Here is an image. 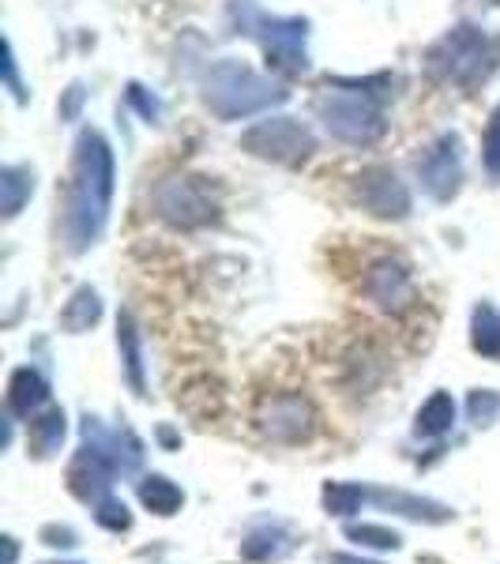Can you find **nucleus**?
Returning <instances> with one entry per match:
<instances>
[{
	"instance_id": "f257e3e1",
	"label": "nucleus",
	"mask_w": 500,
	"mask_h": 564,
	"mask_svg": "<svg viewBox=\"0 0 500 564\" xmlns=\"http://www.w3.org/2000/svg\"><path fill=\"white\" fill-rule=\"evenodd\" d=\"M313 425H316V414H313V406H308L302 395L271 399V403L263 406V414H260L263 436H271V441H279V444L308 441V436H313Z\"/></svg>"
},
{
	"instance_id": "f03ea898",
	"label": "nucleus",
	"mask_w": 500,
	"mask_h": 564,
	"mask_svg": "<svg viewBox=\"0 0 500 564\" xmlns=\"http://www.w3.org/2000/svg\"><path fill=\"white\" fill-rule=\"evenodd\" d=\"M372 500L392 512L406 516V520H417V523H448L452 508L441 505V500H430V497H417V494H403V489H372Z\"/></svg>"
},
{
	"instance_id": "7ed1b4c3",
	"label": "nucleus",
	"mask_w": 500,
	"mask_h": 564,
	"mask_svg": "<svg viewBox=\"0 0 500 564\" xmlns=\"http://www.w3.org/2000/svg\"><path fill=\"white\" fill-rule=\"evenodd\" d=\"M290 545H294V542H290V534H286L283 523H260V527H252V531L241 539V557L252 561V564L279 561L283 553H290Z\"/></svg>"
},
{
	"instance_id": "20e7f679",
	"label": "nucleus",
	"mask_w": 500,
	"mask_h": 564,
	"mask_svg": "<svg viewBox=\"0 0 500 564\" xmlns=\"http://www.w3.org/2000/svg\"><path fill=\"white\" fill-rule=\"evenodd\" d=\"M45 395H50V388H45V380L39 377V372L20 369L12 377V384H8V411H12L15 417H31L45 403Z\"/></svg>"
},
{
	"instance_id": "39448f33",
	"label": "nucleus",
	"mask_w": 500,
	"mask_h": 564,
	"mask_svg": "<svg viewBox=\"0 0 500 564\" xmlns=\"http://www.w3.org/2000/svg\"><path fill=\"white\" fill-rule=\"evenodd\" d=\"M140 500L154 516H177L181 505H185V489L177 481H170L166 475H148L140 481Z\"/></svg>"
},
{
	"instance_id": "423d86ee",
	"label": "nucleus",
	"mask_w": 500,
	"mask_h": 564,
	"mask_svg": "<svg viewBox=\"0 0 500 564\" xmlns=\"http://www.w3.org/2000/svg\"><path fill=\"white\" fill-rule=\"evenodd\" d=\"M320 500H324L327 516H339V520H347V516L361 512V505H366V500H372V489L358 486V481H327Z\"/></svg>"
},
{
	"instance_id": "0eeeda50",
	"label": "nucleus",
	"mask_w": 500,
	"mask_h": 564,
	"mask_svg": "<svg viewBox=\"0 0 500 564\" xmlns=\"http://www.w3.org/2000/svg\"><path fill=\"white\" fill-rule=\"evenodd\" d=\"M452 425H456V399H452L448 391H436L430 403L417 411L414 433L417 436H444V433H452Z\"/></svg>"
},
{
	"instance_id": "6e6552de",
	"label": "nucleus",
	"mask_w": 500,
	"mask_h": 564,
	"mask_svg": "<svg viewBox=\"0 0 500 564\" xmlns=\"http://www.w3.org/2000/svg\"><path fill=\"white\" fill-rule=\"evenodd\" d=\"M369 294L377 297L384 308H403L406 297H411V282H406V275L399 268H377L369 279Z\"/></svg>"
},
{
	"instance_id": "1a4fd4ad",
	"label": "nucleus",
	"mask_w": 500,
	"mask_h": 564,
	"mask_svg": "<svg viewBox=\"0 0 500 564\" xmlns=\"http://www.w3.org/2000/svg\"><path fill=\"white\" fill-rule=\"evenodd\" d=\"M65 444V411H45L31 422V452L39 459H50Z\"/></svg>"
},
{
	"instance_id": "9d476101",
	"label": "nucleus",
	"mask_w": 500,
	"mask_h": 564,
	"mask_svg": "<svg viewBox=\"0 0 500 564\" xmlns=\"http://www.w3.org/2000/svg\"><path fill=\"white\" fill-rule=\"evenodd\" d=\"M347 539L369 545V550H399L403 545V534L380 523H347Z\"/></svg>"
},
{
	"instance_id": "9b49d317",
	"label": "nucleus",
	"mask_w": 500,
	"mask_h": 564,
	"mask_svg": "<svg viewBox=\"0 0 500 564\" xmlns=\"http://www.w3.org/2000/svg\"><path fill=\"white\" fill-rule=\"evenodd\" d=\"M95 523L106 527V531H113V534H121V531H129V527H132V512H129V505H124V500H117L113 494H109V497H102L95 505Z\"/></svg>"
},
{
	"instance_id": "f8f14e48",
	"label": "nucleus",
	"mask_w": 500,
	"mask_h": 564,
	"mask_svg": "<svg viewBox=\"0 0 500 564\" xmlns=\"http://www.w3.org/2000/svg\"><path fill=\"white\" fill-rule=\"evenodd\" d=\"M98 297H95V290H79L76 297H72V305H68V313H65V327L68 332H84V327H90L98 321Z\"/></svg>"
},
{
	"instance_id": "ddd939ff",
	"label": "nucleus",
	"mask_w": 500,
	"mask_h": 564,
	"mask_svg": "<svg viewBox=\"0 0 500 564\" xmlns=\"http://www.w3.org/2000/svg\"><path fill=\"white\" fill-rule=\"evenodd\" d=\"M475 350L497 358L500 354V321L493 308H478L475 313Z\"/></svg>"
},
{
	"instance_id": "4468645a",
	"label": "nucleus",
	"mask_w": 500,
	"mask_h": 564,
	"mask_svg": "<svg viewBox=\"0 0 500 564\" xmlns=\"http://www.w3.org/2000/svg\"><path fill=\"white\" fill-rule=\"evenodd\" d=\"M121 350H124V366H129V380L135 391H143V361H140V339H135V327L129 321H121Z\"/></svg>"
},
{
	"instance_id": "2eb2a0df",
	"label": "nucleus",
	"mask_w": 500,
	"mask_h": 564,
	"mask_svg": "<svg viewBox=\"0 0 500 564\" xmlns=\"http://www.w3.org/2000/svg\"><path fill=\"white\" fill-rule=\"evenodd\" d=\"M497 406H500V399H497V395H489V391H475V395H470V417H475L478 425H489V422H493Z\"/></svg>"
},
{
	"instance_id": "dca6fc26",
	"label": "nucleus",
	"mask_w": 500,
	"mask_h": 564,
	"mask_svg": "<svg viewBox=\"0 0 500 564\" xmlns=\"http://www.w3.org/2000/svg\"><path fill=\"white\" fill-rule=\"evenodd\" d=\"M42 542L45 545H61V550H72V545H76L79 539H76V531H72V527H42Z\"/></svg>"
},
{
	"instance_id": "f3484780",
	"label": "nucleus",
	"mask_w": 500,
	"mask_h": 564,
	"mask_svg": "<svg viewBox=\"0 0 500 564\" xmlns=\"http://www.w3.org/2000/svg\"><path fill=\"white\" fill-rule=\"evenodd\" d=\"M327 564H380V561H366V557H354V553H331Z\"/></svg>"
},
{
	"instance_id": "a211bd4d",
	"label": "nucleus",
	"mask_w": 500,
	"mask_h": 564,
	"mask_svg": "<svg viewBox=\"0 0 500 564\" xmlns=\"http://www.w3.org/2000/svg\"><path fill=\"white\" fill-rule=\"evenodd\" d=\"M15 557H20V545L15 539H4V564H15Z\"/></svg>"
},
{
	"instance_id": "6ab92c4d",
	"label": "nucleus",
	"mask_w": 500,
	"mask_h": 564,
	"mask_svg": "<svg viewBox=\"0 0 500 564\" xmlns=\"http://www.w3.org/2000/svg\"><path fill=\"white\" fill-rule=\"evenodd\" d=\"M53 564H79V561H53Z\"/></svg>"
}]
</instances>
